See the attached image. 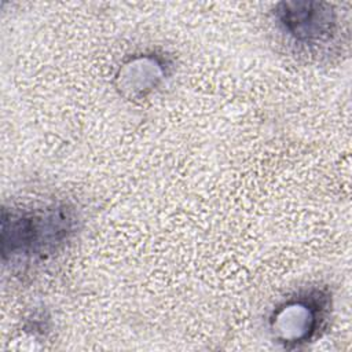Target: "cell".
Here are the masks:
<instances>
[{
  "instance_id": "6da1fadb",
  "label": "cell",
  "mask_w": 352,
  "mask_h": 352,
  "mask_svg": "<svg viewBox=\"0 0 352 352\" xmlns=\"http://www.w3.org/2000/svg\"><path fill=\"white\" fill-rule=\"evenodd\" d=\"M70 219L55 210L3 216V249L11 254H38L60 242L70 231Z\"/></svg>"
},
{
  "instance_id": "7a4b0ae2",
  "label": "cell",
  "mask_w": 352,
  "mask_h": 352,
  "mask_svg": "<svg viewBox=\"0 0 352 352\" xmlns=\"http://www.w3.org/2000/svg\"><path fill=\"white\" fill-rule=\"evenodd\" d=\"M319 3H283L278 11L283 29L302 43H318L333 32V12Z\"/></svg>"
}]
</instances>
